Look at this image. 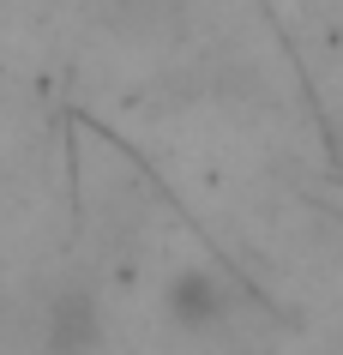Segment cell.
<instances>
[{
  "instance_id": "obj_1",
  "label": "cell",
  "mask_w": 343,
  "mask_h": 355,
  "mask_svg": "<svg viewBox=\"0 0 343 355\" xmlns=\"http://www.w3.org/2000/svg\"><path fill=\"white\" fill-rule=\"evenodd\" d=\"M163 313H169V325L205 337V331H217V325L235 313V289H229L223 271H211V265H187V271H175L169 289H163Z\"/></svg>"
}]
</instances>
